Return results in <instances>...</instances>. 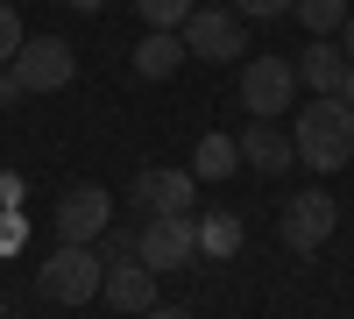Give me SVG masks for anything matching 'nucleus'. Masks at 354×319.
Returning <instances> with one entry per match:
<instances>
[{
  "mask_svg": "<svg viewBox=\"0 0 354 319\" xmlns=\"http://www.w3.org/2000/svg\"><path fill=\"white\" fill-rule=\"evenodd\" d=\"M290 149H298L305 170H340L354 156V107H340L333 93H319L312 107H298V121H290Z\"/></svg>",
  "mask_w": 354,
  "mask_h": 319,
  "instance_id": "obj_1",
  "label": "nucleus"
},
{
  "mask_svg": "<svg viewBox=\"0 0 354 319\" xmlns=\"http://www.w3.org/2000/svg\"><path fill=\"white\" fill-rule=\"evenodd\" d=\"M100 277H106L100 248L57 241V248L43 255V270H36V291H43L50 305H85V298H100Z\"/></svg>",
  "mask_w": 354,
  "mask_h": 319,
  "instance_id": "obj_2",
  "label": "nucleus"
},
{
  "mask_svg": "<svg viewBox=\"0 0 354 319\" xmlns=\"http://www.w3.org/2000/svg\"><path fill=\"white\" fill-rule=\"evenodd\" d=\"M8 71L21 78V93H64V85L78 78V50H71L64 36H28V43L15 50Z\"/></svg>",
  "mask_w": 354,
  "mask_h": 319,
  "instance_id": "obj_3",
  "label": "nucleus"
},
{
  "mask_svg": "<svg viewBox=\"0 0 354 319\" xmlns=\"http://www.w3.org/2000/svg\"><path fill=\"white\" fill-rule=\"evenodd\" d=\"M198 255V220L185 213V220H142L135 227V263L142 270H156V277H170V270H185Z\"/></svg>",
  "mask_w": 354,
  "mask_h": 319,
  "instance_id": "obj_4",
  "label": "nucleus"
},
{
  "mask_svg": "<svg viewBox=\"0 0 354 319\" xmlns=\"http://www.w3.org/2000/svg\"><path fill=\"white\" fill-rule=\"evenodd\" d=\"M128 199L142 206V220H185L192 199H198V178L192 170H170V163H149V170H135Z\"/></svg>",
  "mask_w": 354,
  "mask_h": 319,
  "instance_id": "obj_5",
  "label": "nucleus"
},
{
  "mask_svg": "<svg viewBox=\"0 0 354 319\" xmlns=\"http://www.w3.org/2000/svg\"><path fill=\"white\" fill-rule=\"evenodd\" d=\"M290 100H298V64H283V57H248L241 64V107L255 121H277Z\"/></svg>",
  "mask_w": 354,
  "mask_h": 319,
  "instance_id": "obj_6",
  "label": "nucleus"
},
{
  "mask_svg": "<svg viewBox=\"0 0 354 319\" xmlns=\"http://www.w3.org/2000/svg\"><path fill=\"white\" fill-rule=\"evenodd\" d=\"M113 227V199L100 185H71L64 199H57V241H78V248H93L100 235Z\"/></svg>",
  "mask_w": 354,
  "mask_h": 319,
  "instance_id": "obj_7",
  "label": "nucleus"
},
{
  "mask_svg": "<svg viewBox=\"0 0 354 319\" xmlns=\"http://www.w3.org/2000/svg\"><path fill=\"white\" fill-rule=\"evenodd\" d=\"M177 36H185V50L205 57V64H227V57H241V50H248L241 15H234V8H198L185 28H177Z\"/></svg>",
  "mask_w": 354,
  "mask_h": 319,
  "instance_id": "obj_8",
  "label": "nucleus"
},
{
  "mask_svg": "<svg viewBox=\"0 0 354 319\" xmlns=\"http://www.w3.org/2000/svg\"><path fill=\"white\" fill-rule=\"evenodd\" d=\"M277 227H283V248L312 255V248H326V235L340 227V206H333L326 192H298V199L283 206V220H277Z\"/></svg>",
  "mask_w": 354,
  "mask_h": 319,
  "instance_id": "obj_9",
  "label": "nucleus"
},
{
  "mask_svg": "<svg viewBox=\"0 0 354 319\" xmlns=\"http://www.w3.org/2000/svg\"><path fill=\"white\" fill-rule=\"evenodd\" d=\"M100 298H106L113 312H156V270H142L135 255H128V263H106Z\"/></svg>",
  "mask_w": 354,
  "mask_h": 319,
  "instance_id": "obj_10",
  "label": "nucleus"
},
{
  "mask_svg": "<svg viewBox=\"0 0 354 319\" xmlns=\"http://www.w3.org/2000/svg\"><path fill=\"white\" fill-rule=\"evenodd\" d=\"M234 142H241V163H248V170H270V178L298 163V149H290V135H283L277 121H248V135H234Z\"/></svg>",
  "mask_w": 354,
  "mask_h": 319,
  "instance_id": "obj_11",
  "label": "nucleus"
},
{
  "mask_svg": "<svg viewBox=\"0 0 354 319\" xmlns=\"http://www.w3.org/2000/svg\"><path fill=\"white\" fill-rule=\"evenodd\" d=\"M185 36H177V28H149V36L135 43V78H170L177 64H185Z\"/></svg>",
  "mask_w": 354,
  "mask_h": 319,
  "instance_id": "obj_12",
  "label": "nucleus"
},
{
  "mask_svg": "<svg viewBox=\"0 0 354 319\" xmlns=\"http://www.w3.org/2000/svg\"><path fill=\"white\" fill-rule=\"evenodd\" d=\"M340 71H347V57L333 36H312V50L298 57V85H312V93H340Z\"/></svg>",
  "mask_w": 354,
  "mask_h": 319,
  "instance_id": "obj_13",
  "label": "nucleus"
},
{
  "mask_svg": "<svg viewBox=\"0 0 354 319\" xmlns=\"http://www.w3.org/2000/svg\"><path fill=\"white\" fill-rule=\"evenodd\" d=\"M227 170H241V142H234V135H205L192 149V178L213 185V178H227Z\"/></svg>",
  "mask_w": 354,
  "mask_h": 319,
  "instance_id": "obj_14",
  "label": "nucleus"
},
{
  "mask_svg": "<svg viewBox=\"0 0 354 319\" xmlns=\"http://www.w3.org/2000/svg\"><path fill=\"white\" fill-rule=\"evenodd\" d=\"M234 248H241V213H205L198 220V255H220L227 263Z\"/></svg>",
  "mask_w": 354,
  "mask_h": 319,
  "instance_id": "obj_15",
  "label": "nucleus"
},
{
  "mask_svg": "<svg viewBox=\"0 0 354 319\" xmlns=\"http://www.w3.org/2000/svg\"><path fill=\"white\" fill-rule=\"evenodd\" d=\"M290 15H298L312 36H333V28H347V0H290Z\"/></svg>",
  "mask_w": 354,
  "mask_h": 319,
  "instance_id": "obj_16",
  "label": "nucleus"
},
{
  "mask_svg": "<svg viewBox=\"0 0 354 319\" xmlns=\"http://www.w3.org/2000/svg\"><path fill=\"white\" fill-rule=\"evenodd\" d=\"M135 15L149 21V28H185L198 15V0H135Z\"/></svg>",
  "mask_w": 354,
  "mask_h": 319,
  "instance_id": "obj_17",
  "label": "nucleus"
},
{
  "mask_svg": "<svg viewBox=\"0 0 354 319\" xmlns=\"http://www.w3.org/2000/svg\"><path fill=\"white\" fill-rule=\"evenodd\" d=\"M28 43V28H21V15L8 8V0H0V64H15V50Z\"/></svg>",
  "mask_w": 354,
  "mask_h": 319,
  "instance_id": "obj_18",
  "label": "nucleus"
},
{
  "mask_svg": "<svg viewBox=\"0 0 354 319\" xmlns=\"http://www.w3.org/2000/svg\"><path fill=\"white\" fill-rule=\"evenodd\" d=\"M241 21H277V15H290V0H227Z\"/></svg>",
  "mask_w": 354,
  "mask_h": 319,
  "instance_id": "obj_19",
  "label": "nucleus"
},
{
  "mask_svg": "<svg viewBox=\"0 0 354 319\" xmlns=\"http://www.w3.org/2000/svg\"><path fill=\"white\" fill-rule=\"evenodd\" d=\"M128 255H135V235L128 227H106L100 235V263H128Z\"/></svg>",
  "mask_w": 354,
  "mask_h": 319,
  "instance_id": "obj_20",
  "label": "nucleus"
},
{
  "mask_svg": "<svg viewBox=\"0 0 354 319\" xmlns=\"http://www.w3.org/2000/svg\"><path fill=\"white\" fill-rule=\"evenodd\" d=\"M15 100H28V93H21V78H15L8 64H0V107H15Z\"/></svg>",
  "mask_w": 354,
  "mask_h": 319,
  "instance_id": "obj_21",
  "label": "nucleus"
},
{
  "mask_svg": "<svg viewBox=\"0 0 354 319\" xmlns=\"http://www.w3.org/2000/svg\"><path fill=\"white\" fill-rule=\"evenodd\" d=\"M8 248H21V220H8V227H0V255H8Z\"/></svg>",
  "mask_w": 354,
  "mask_h": 319,
  "instance_id": "obj_22",
  "label": "nucleus"
},
{
  "mask_svg": "<svg viewBox=\"0 0 354 319\" xmlns=\"http://www.w3.org/2000/svg\"><path fill=\"white\" fill-rule=\"evenodd\" d=\"M333 100H340V107H354V64L340 71V93H333Z\"/></svg>",
  "mask_w": 354,
  "mask_h": 319,
  "instance_id": "obj_23",
  "label": "nucleus"
},
{
  "mask_svg": "<svg viewBox=\"0 0 354 319\" xmlns=\"http://www.w3.org/2000/svg\"><path fill=\"white\" fill-rule=\"evenodd\" d=\"M340 57L354 64V15H347V28H340Z\"/></svg>",
  "mask_w": 354,
  "mask_h": 319,
  "instance_id": "obj_24",
  "label": "nucleus"
},
{
  "mask_svg": "<svg viewBox=\"0 0 354 319\" xmlns=\"http://www.w3.org/2000/svg\"><path fill=\"white\" fill-rule=\"evenodd\" d=\"M142 319H192L185 305H156V312H142Z\"/></svg>",
  "mask_w": 354,
  "mask_h": 319,
  "instance_id": "obj_25",
  "label": "nucleus"
},
{
  "mask_svg": "<svg viewBox=\"0 0 354 319\" xmlns=\"http://www.w3.org/2000/svg\"><path fill=\"white\" fill-rule=\"evenodd\" d=\"M64 8H78V15H100V8H106V0H64Z\"/></svg>",
  "mask_w": 354,
  "mask_h": 319,
  "instance_id": "obj_26",
  "label": "nucleus"
},
{
  "mask_svg": "<svg viewBox=\"0 0 354 319\" xmlns=\"http://www.w3.org/2000/svg\"><path fill=\"white\" fill-rule=\"evenodd\" d=\"M347 15H354V0H347Z\"/></svg>",
  "mask_w": 354,
  "mask_h": 319,
  "instance_id": "obj_27",
  "label": "nucleus"
},
{
  "mask_svg": "<svg viewBox=\"0 0 354 319\" xmlns=\"http://www.w3.org/2000/svg\"><path fill=\"white\" fill-rule=\"evenodd\" d=\"M8 8H15V0H8Z\"/></svg>",
  "mask_w": 354,
  "mask_h": 319,
  "instance_id": "obj_28",
  "label": "nucleus"
}]
</instances>
